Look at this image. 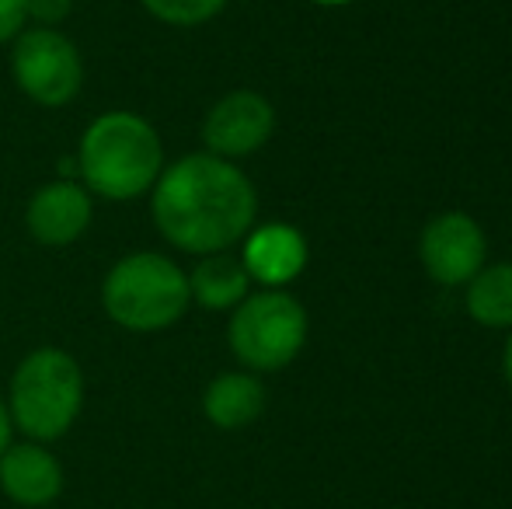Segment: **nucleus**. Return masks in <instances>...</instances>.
Returning a JSON list of instances; mask_svg holds the SVG:
<instances>
[{
    "label": "nucleus",
    "instance_id": "obj_1",
    "mask_svg": "<svg viewBox=\"0 0 512 509\" xmlns=\"http://www.w3.org/2000/svg\"><path fill=\"white\" fill-rule=\"evenodd\" d=\"M150 217L171 248L189 255L230 252L255 227L258 192L234 161L185 154L164 164L150 189Z\"/></svg>",
    "mask_w": 512,
    "mask_h": 509
},
{
    "label": "nucleus",
    "instance_id": "obj_2",
    "mask_svg": "<svg viewBox=\"0 0 512 509\" xmlns=\"http://www.w3.org/2000/svg\"><path fill=\"white\" fill-rule=\"evenodd\" d=\"M77 182L108 203H133L154 189L164 171V143L143 116L126 109L102 112L77 147Z\"/></svg>",
    "mask_w": 512,
    "mask_h": 509
},
{
    "label": "nucleus",
    "instance_id": "obj_3",
    "mask_svg": "<svg viewBox=\"0 0 512 509\" xmlns=\"http://www.w3.org/2000/svg\"><path fill=\"white\" fill-rule=\"evenodd\" d=\"M7 412L18 433L35 443H53L74 429L84 408V370L67 349H32L14 367Z\"/></svg>",
    "mask_w": 512,
    "mask_h": 509
},
{
    "label": "nucleus",
    "instance_id": "obj_4",
    "mask_svg": "<svg viewBox=\"0 0 512 509\" xmlns=\"http://www.w3.org/2000/svg\"><path fill=\"white\" fill-rule=\"evenodd\" d=\"M189 304V272L161 252H129L105 272L102 307L126 332H164Z\"/></svg>",
    "mask_w": 512,
    "mask_h": 509
},
{
    "label": "nucleus",
    "instance_id": "obj_5",
    "mask_svg": "<svg viewBox=\"0 0 512 509\" xmlns=\"http://www.w3.org/2000/svg\"><path fill=\"white\" fill-rule=\"evenodd\" d=\"M227 342L251 374H276L297 360L307 342L304 304L286 290L248 293L230 311Z\"/></svg>",
    "mask_w": 512,
    "mask_h": 509
},
{
    "label": "nucleus",
    "instance_id": "obj_6",
    "mask_svg": "<svg viewBox=\"0 0 512 509\" xmlns=\"http://www.w3.org/2000/svg\"><path fill=\"white\" fill-rule=\"evenodd\" d=\"M11 74L21 95L42 109L70 105L84 88V56L60 28H21L11 46Z\"/></svg>",
    "mask_w": 512,
    "mask_h": 509
},
{
    "label": "nucleus",
    "instance_id": "obj_7",
    "mask_svg": "<svg viewBox=\"0 0 512 509\" xmlns=\"http://www.w3.org/2000/svg\"><path fill=\"white\" fill-rule=\"evenodd\" d=\"M488 238L481 224L467 213H439L425 224L418 241V258L425 265V276L439 286H467L485 269Z\"/></svg>",
    "mask_w": 512,
    "mask_h": 509
},
{
    "label": "nucleus",
    "instance_id": "obj_8",
    "mask_svg": "<svg viewBox=\"0 0 512 509\" xmlns=\"http://www.w3.org/2000/svg\"><path fill=\"white\" fill-rule=\"evenodd\" d=\"M276 133V109L265 95L251 88H237L223 95L203 119L206 154L223 161H241L265 147Z\"/></svg>",
    "mask_w": 512,
    "mask_h": 509
},
{
    "label": "nucleus",
    "instance_id": "obj_9",
    "mask_svg": "<svg viewBox=\"0 0 512 509\" xmlns=\"http://www.w3.org/2000/svg\"><path fill=\"white\" fill-rule=\"evenodd\" d=\"M91 217H95V196L77 178H56L28 199L25 227L39 245L67 248L84 238Z\"/></svg>",
    "mask_w": 512,
    "mask_h": 509
},
{
    "label": "nucleus",
    "instance_id": "obj_10",
    "mask_svg": "<svg viewBox=\"0 0 512 509\" xmlns=\"http://www.w3.org/2000/svg\"><path fill=\"white\" fill-rule=\"evenodd\" d=\"M0 492L21 509H46L63 492V464L46 443H11L0 454Z\"/></svg>",
    "mask_w": 512,
    "mask_h": 509
},
{
    "label": "nucleus",
    "instance_id": "obj_11",
    "mask_svg": "<svg viewBox=\"0 0 512 509\" xmlns=\"http://www.w3.org/2000/svg\"><path fill=\"white\" fill-rule=\"evenodd\" d=\"M241 265L248 269L251 283H262V290H283L286 283H293L304 272L307 238L283 220L258 224L244 234Z\"/></svg>",
    "mask_w": 512,
    "mask_h": 509
},
{
    "label": "nucleus",
    "instance_id": "obj_12",
    "mask_svg": "<svg viewBox=\"0 0 512 509\" xmlns=\"http://www.w3.org/2000/svg\"><path fill=\"white\" fill-rule=\"evenodd\" d=\"M203 412L216 429H244L265 412V384L251 370H230L209 381Z\"/></svg>",
    "mask_w": 512,
    "mask_h": 509
},
{
    "label": "nucleus",
    "instance_id": "obj_13",
    "mask_svg": "<svg viewBox=\"0 0 512 509\" xmlns=\"http://www.w3.org/2000/svg\"><path fill=\"white\" fill-rule=\"evenodd\" d=\"M189 293L192 304L206 307V311H234L251 293V276L237 255H203L189 272Z\"/></svg>",
    "mask_w": 512,
    "mask_h": 509
},
{
    "label": "nucleus",
    "instance_id": "obj_14",
    "mask_svg": "<svg viewBox=\"0 0 512 509\" xmlns=\"http://www.w3.org/2000/svg\"><path fill=\"white\" fill-rule=\"evenodd\" d=\"M467 314L485 328H512V262L485 265L467 283Z\"/></svg>",
    "mask_w": 512,
    "mask_h": 509
},
{
    "label": "nucleus",
    "instance_id": "obj_15",
    "mask_svg": "<svg viewBox=\"0 0 512 509\" xmlns=\"http://www.w3.org/2000/svg\"><path fill=\"white\" fill-rule=\"evenodd\" d=\"M143 11L150 18L164 21V25H175V28H196L213 21L230 0H140Z\"/></svg>",
    "mask_w": 512,
    "mask_h": 509
},
{
    "label": "nucleus",
    "instance_id": "obj_16",
    "mask_svg": "<svg viewBox=\"0 0 512 509\" xmlns=\"http://www.w3.org/2000/svg\"><path fill=\"white\" fill-rule=\"evenodd\" d=\"M28 21L39 28H60L74 11V0H25Z\"/></svg>",
    "mask_w": 512,
    "mask_h": 509
},
{
    "label": "nucleus",
    "instance_id": "obj_17",
    "mask_svg": "<svg viewBox=\"0 0 512 509\" xmlns=\"http://www.w3.org/2000/svg\"><path fill=\"white\" fill-rule=\"evenodd\" d=\"M28 25L25 0H0V46L14 42V35Z\"/></svg>",
    "mask_w": 512,
    "mask_h": 509
},
{
    "label": "nucleus",
    "instance_id": "obj_18",
    "mask_svg": "<svg viewBox=\"0 0 512 509\" xmlns=\"http://www.w3.org/2000/svg\"><path fill=\"white\" fill-rule=\"evenodd\" d=\"M11 436H14V422H11V412H7V401L0 398V454L11 447Z\"/></svg>",
    "mask_w": 512,
    "mask_h": 509
},
{
    "label": "nucleus",
    "instance_id": "obj_19",
    "mask_svg": "<svg viewBox=\"0 0 512 509\" xmlns=\"http://www.w3.org/2000/svg\"><path fill=\"white\" fill-rule=\"evenodd\" d=\"M502 370H506V381L512 387V328H509V339H506V353H502Z\"/></svg>",
    "mask_w": 512,
    "mask_h": 509
},
{
    "label": "nucleus",
    "instance_id": "obj_20",
    "mask_svg": "<svg viewBox=\"0 0 512 509\" xmlns=\"http://www.w3.org/2000/svg\"><path fill=\"white\" fill-rule=\"evenodd\" d=\"M310 4H324V7H338V4H352V0H310Z\"/></svg>",
    "mask_w": 512,
    "mask_h": 509
}]
</instances>
